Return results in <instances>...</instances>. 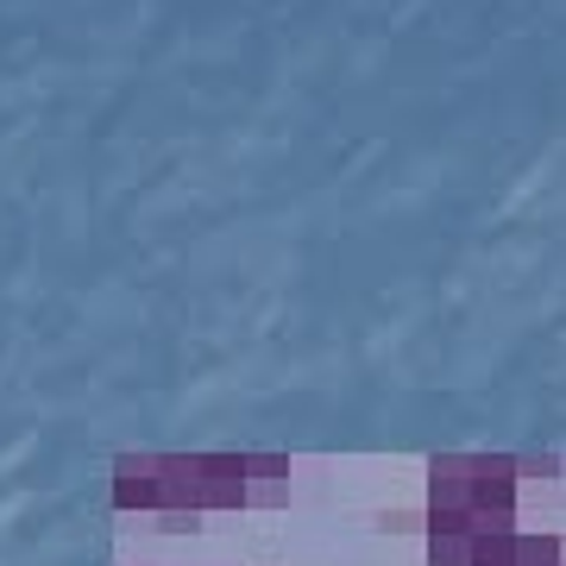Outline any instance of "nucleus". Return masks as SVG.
<instances>
[{"label":"nucleus","instance_id":"obj_1","mask_svg":"<svg viewBox=\"0 0 566 566\" xmlns=\"http://www.w3.org/2000/svg\"><path fill=\"white\" fill-rule=\"evenodd\" d=\"M516 504H523L516 453H472V523L479 516H516Z\"/></svg>","mask_w":566,"mask_h":566},{"label":"nucleus","instance_id":"obj_2","mask_svg":"<svg viewBox=\"0 0 566 566\" xmlns=\"http://www.w3.org/2000/svg\"><path fill=\"white\" fill-rule=\"evenodd\" d=\"M114 510L120 516H158L164 510V453H120L114 460Z\"/></svg>","mask_w":566,"mask_h":566},{"label":"nucleus","instance_id":"obj_3","mask_svg":"<svg viewBox=\"0 0 566 566\" xmlns=\"http://www.w3.org/2000/svg\"><path fill=\"white\" fill-rule=\"evenodd\" d=\"M245 453H202V516L214 510H245Z\"/></svg>","mask_w":566,"mask_h":566},{"label":"nucleus","instance_id":"obj_4","mask_svg":"<svg viewBox=\"0 0 566 566\" xmlns=\"http://www.w3.org/2000/svg\"><path fill=\"white\" fill-rule=\"evenodd\" d=\"M428 510H472V453L428 460Z\"/></svg>","mask_w":566,"mask_h":566},{"label":"nucleus","instance_id":"obj_5","mask_svg":"<svg viewBox=\"0 0 566 566\" xmlns=\"http://www.w3.org/2000/svg\"><path fill=\"white\" fill-rule=\"evenodd\" d=\"M245 472H252L245 510H283L290 504V460H283V453H245Z\"/></svg>","mask_w":566,"mask_h":566},{"label":"nucleus","instance_id":"obj_6","mask_svg":"<svg viewBox=\"0 0 566 566\" xmlns=\"http://www.w3.org/2000/svg\"><path fill=\"white\" fill-rule=\"evenodd\" d=\"M428 566H472V535H428Z\"/></svg>","mask_w":566,"mask_h":566},{"label":"nucleus","instance_id":"obj_7","mask_svg":"<svg viewBox=\"0 0 566 566\" xmlns=\"http://www.w3.org/2000/svg\"><path fill=\"white\" fill-rule=\"evenodd\" d=\"M151 523H158V535H196V528H202V516H196V510H158Z\"/></svg>","mask_w":566,"mask_h":566},{"label":"nucleus","instance_id":"obj_8","mask_svg":"<svg viewBox=\"0 0 566 566\" xmlns=\"http://www.w3.org/2000/svg\"><path fill=\"white\" fill-rule=\"evenodd\" d=\"M126 566H133V560H126Z\"/></svg>","mask_w":566,"mask_h":566}]
</instances>
